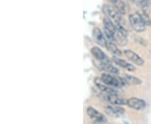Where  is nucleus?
I'll return each instance as SVG.
<instances>
[{
	"label": "nucleus",
	"mask_w": 151,
	"mask_h": 124,
	"mask_svg": "<svg viewBox=\"0 0 151 124\" xmlns=\"http://www.w3.org/2000/svg\"><path fill=\"white\" fill-rule=\"evenodd\" d=\"M119 1H120V0H109V2H110V3H112L113 5H114V4H116L117 3H119Z\"/></svg>",
	"instance_id": "nucleus-16"
},
{
	"label": "nucleus",
	"mask_w": 151,
	"mask_h": 124,
	"mask_svg": "<svg viewBox=\"0 0 151 124\" xmlns=\"http://www.w3.org/2000/svg\"><path fill=\"white\" fill-rule=\"evenodd\" d=\"M130 25L136 32H144L145 30L146 24L139 14H132L129 16Z\"/></svg>",
	"instance_id": "nucleus-1"
},
{
	"label": "nucleus",
	"mask_w": 151,
	"mask_h": 124,
	"mask_svg": "<svg viewBox=\"0 0 151 124\" xmlns=\"http://www.w3.org/2000/svg\"><path fill=\"white\" fill-rule=\"evenodd\" d=\"M104 99L108 101V102L111 103L112 105L115 106H122V105H126L127 100H124V98L119 97L117 94H112V95H106L104 97Z\"/></svg>",
	"instance_id": "nucleus-9"
},
{
	"label": "nucleus",
	"mask_w": 151,
	"mask_h": 124,
	"mask_svg": "<svg viewBox=\"0 0 151 124\" xmlns=\"http://www.w3.org/2000/svg\"><path fill=\"white\" fill-rule=\"evenodd\" d=\"M113 60L117 64V65H119L120 67L124 68V69H126V70H129V71H134L135 70L134 65H133L132 64L127 62V61L124 60V59H120L119 57H117L116 55H114L113 57Z\"/></svg>",
	"instance_id": "nucleus-11"
},
{
	"label": "nucleus",
	"mask_w": 151,
	"mask_h": 124,
	"mask_svg": "<svg viewBox=\"0 0 151 124\" xmlns=\"http://www.w3.org/2000/svg\"><path fill=\"white\" fill-rule=\"evenodd\" d=\"M106 48L108 49V50H109L112 54H113L114 55H116V56H120V55L122 54V52L120 51V49L117 47L116 44L113 43V42L108 41V44H107Z\"/></svg>",
	"instance_id": "nucleus-15"
},
{
	"label": "nucleus",
	"mask_w": 151,
	"mask_h": 124,
	"mask_svg": "<svg viewBox=\"0 0 151 124\" xmlns=\"http://www.w3.org/2000/svg\"><path fill=\"white\" fill-rule=\"evenodd\" d=\"M132 1H133V0H132Z\"/></svg>",
	"instance_id": "nucleus-17"
},
{
	"label": "nucleus",
	"mask_w": 151,
	"mask_h": 124,
	"mask_svg": "<svg viewBox=\"0 0 151 124\" xmlns=\"http://www.w3.org/2000/svg\"><path fill=\"white\" fill-rule=\"evenodd\" d=\"M92 55L94 56V58L100 61V62H109V59L108 58V56L106 55V54L103 52V50H101V49L98 47H93L91 49Z\"/></svg>",
	"instance_id": "nucleus-10"
},
{
	"label": "nucleus",
	"mask_w": 151,
	"mask_h": 124,
	"mask_svg": "<svg viewBox=\"0 0 151 124\" xmlns=\"http://www.w3.org/2000/svg\"><path fill=\"white\" fill-rule=\"evenodd\" d=\"M101 80L108 86H114V87H123L125 86V83H123V81L119 78V77H116V76H111L110 74H103L101 76Z\"/></svg>",
	"instance_id": "nucleus-3"
},
{
	"label": "nucleus",
	"mask_w": 151,
	"mask_h": 124,
	"mask_svg": "<svg viewBox=\"0 0 151 124\" xmlns=\"http://www.w3.org/2000/svg\"><path fill=\"white\" fill-rule=\"evenodd\" d=\"M103 11L104 14L107 16V18L111 19L115 24H121L122 17H121V14L119 13V11L117 10L115 8L109 5H103Z\"/></svg>",
	"instance_id": "nucleus-2"
},
{
	"label": "nucleus",
	"mask_w": 151,
	"mask_h": 124,
	"mask_svg": "<svg viewBox=\"0 0 151 124\" xmlns=\"http://www.w3.org/2000/svg\"><path fill=\"white\" fill-rule=\"evenodd\" d=\"M100 65L103 70H106L109 73H113V74H119V70L115 66L111 65L110 62H100Z\"/></svg>",
	"instance_id": "nucleus-12"
},
{
	"label": "nucleus",
	"mask_w": 151,
	"mask_h": 124,
	"mask_svg": "<svg viewBox=\"0 0 151 124\" xmlns=\"http://www.w3.org/2000/svg\"><path fill=\"white\" fill-rule=\"evenodd\" d=\"M86 113L90 117V118L92 119L93 123H107V119L103 116L101 113H99L97 111L95 108L92 107H88L86 109Z\"/></svg>",
	"instance_id": "nucleus-4"
},
{
	"label": "nucleus",
	"mask_w": 151,
	"mask_h": 124,
	"mask_svg": "<svg viewBox=\"0 0 151 124\" xmlns=\"http://www.w3.org/2000/svg\"><path fill=\"white\" fill-rule=\"evenodd\" d=\"M124 81H126V83L132 85V86H139L143 83V81H141L139 78L135 77L134 76H130V75H125Z\"/></svg>",
	"instance_id": "nucleus-13"
},
{
	"label": "nucleus",
	"mask_w": 151,
	"mask_h": 124,
	"mask_svg": "<svg viewBox=\"0 0 151 124\" xmlns=\"http://www.w3.org/2000/svg\"><path fill=\"white\" fill-rule=\"evenodd\" d=\"M126 105L129 107V108H132V109H134V110H137V111H139V110H143L145 109L146 106L145 102L142 99H139V98H135V97H133V98H129L127 100L126 102Z\"/></svg>",
	"instance_id": "nucleus-6"
},
{
	"label": "nucleus",
	"mask_w": 151,
	"mask_h": 124,
	"mask_svg": "<svg viewBox=\"0 0 151 124\" xmlns=\"http://www.w3.org/2000/svg\"><path fill=\"white\" fill-rule=\"evenodd\" d=\"M95 85L97 86V88L101 91V92H104L106 95H112V94H118L117 91H115L114 89L109 87L107 84H105L102 80L99 79H96L95 80Z\"/></svg>",
	"instance_id": "nucleus-8"
},
{
	"label": "nucleus",
	"mask_w": 151,
	"mask_h": 124,
	"mask_svg": "<svg viewBox=\"0 0 151 124\" xmlns=\"http://www.w3.org/2000/svg\"><path fill=\"white\" fill-rule=\"evenodd\" d=\"M107 112L108 113V114L112 115L114 118H118L120 114L124 113V109L117 108V107H115V105H113V106L107 107Z\"/></svg>",
	"instance_id": "nucleus-14"
},
{
	"label": "nucleus",
	"mask_w": 151,
	"mask_h": 124,
	"mask_svg": "<svg viewBox=\"0 0 151 124\" xmlns=\"http://www.w3.org/2000/svg\"><path fill=\"white\" fill-rule=\"evenodd\" d=\"M92 38L97 44L106 48L107 44H108V39L104 36L103 33L102 32V30L100 29H98V28H94L93 29V30H92Z\"/></svg>",
	"instance_id": "nucleus-5"
},
{
	"label": "nucleus",
	"mask_w": 151,
	"mask_h": 124,
	"mask_svg": "<svg viewBox=\"0 0 151 124\" xmlns=\"http://www.w3.org/2000/svg\"><path fill=\"white\" fill-rule=\"evenodd\" d=\"M125 56L129 59L130 61H132L133 63H134L135 65H143L145 64V60L141 57L139 54H138L137 53L134 52L131 49H125L124 51Z\"/></svg>",
	"instance_id": "nucleus-7"
}]
</instances>
